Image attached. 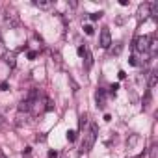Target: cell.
Returning a JSON list of instances; mask_svg holds the SVG:
<instances>
[{
    "mask_svg": "<svg viewBox=\"0 0 158 158\" xmlns=\"http://www.w3.org/2000/svg\"><path fill=\"white\" fill-rule=\"evenodd\" d=\"M4 60H6V63H8V65H10L11 69H13V67L17 65V58H15V54H13V52H8V54L4 56Z\"/></svg>",
    "mask_w": 158,
    "mask_h": 158,
    "instance_id": "ba28073f",
    "label": "cell"
},
{
    "mask_svg": "<svg viewBox=\"0 0 158 158\" xmlns=\"http://www.w3.org/2000/svg\"><path fill=\"white\" fill-rule=\"evenodd\" d=\"M130 65H138V58L136 56H130Z\"/></svg>",
    "mask_w": 158,
    "mask_h": 158,
    "instance_id": "603a6c76",
    "label": "cell"
},
{
    "mask_svg": "<svg viewBox=\"0 0 158 158\" xmlns=\"http://www.w3.org/2000/svg\"><path fill=\"white\" fill-rule=\"evenodd\" d=\"M35 58H37V52L30 50V52H28V60H35Z\"/></svg>",
    "mask_w": 158,
    "mask_h": 158,
    "instance_id": "ffe728a7",
    "label": "cell"
},
{
    "mask_svg": "<svg viewBox=\"0 0 158 158\" xmlns=\"http://www.w3.org/2000/svg\"><path fill=\"white\" fill-rule=\"evenodd\" d=\"M121 50H123V43H115V48H114V52H115V54H121Z\"/></svg>",
    "mask_w": 158,
    "mask_h": 158,
    "instance_id": "e0dca14e",
    "label": "cell"
},
{
    "mask_svg": "<svg viewBox=\"0 0 158 158\" xmlns=\"http://www.w3.org/2000/svg\"><path fill=\"white\" fill-rule=\"evenodd\" d=\"M84 58H86V67H88V69H91V65H93V56H91V52L88 50Z\"/></svg>",
    "mask_w": 158,
    "mask_h": 158,
    "instance_id": "8fae6325",
    "label": "cell"
},
{
    "mask_svg": "<svg viewBox=\"0 0 158 158\" xmlns=\"http://www.w3.org/2000/svg\"><path fill=\"white\" fill-rule=\"evenodd\" d=\"M151 156H152V158H156V147H152V149H151Z\"/></svg>",
    "mask_w": 158,
    "mask_h": 158,
    "instance_id": "484cf974",
    "label": "cell"
},
{
    "mask_svg": "<svg viewBox=\"0 0 158 158\" xmlns=\"http://www.w3.org/2000/svg\"><path fill=\"white\" fill-rule=\"evenodd\" d=\"M52 0H34V6H37V8H41V10H48V8H52Z\"/></svg>",
    "mask_w": 158,
    "mask_h": 158,
    "instance_id": "52a82bcc",
    "label": "cell"
},
{
    "mask_svg": "<svg viewBox=\"0 0 158 158\" xmlns=\"http://www.w3.org/2000/svg\"><path fill=\"white\" fill-rule=\"evenodd\" d=\"M151 15H152L154 19H158V2H154V4L151 6Z\"/></svg>",
    "mask_w": 158,
    "mask_h": 158,
    "instance_id": "7c38bea8",
    "label": "cell"
},
{
    "mask_svg": "<svg viewBox=\"0 0 158 158\" xmlns=\"http://www.w3.org/2000/svg\"><path fill=\"white\" fill-rule=\"evenodd\" d=\"M149 45H151V37L149 35H138L134 39V50L143 54V52H149Z\"/></svg>",
    "mask_w": 158,
    "mask_h": 158,
    "instance_id": "7a4b0ae2",
    "label": "cell"
},
{
    "mask_svg": "<svg viewBox=\"0 0 158 158\" xmlns=\"http://www.w3.org/2000/svg\"><path fill=\"white\" fill-rule=\"evenodd\" d=\"M95 139H97V125L91 123L89 125V130L84 132V139H82V145H80V152H89L95 145Z\"/></svg>",
    "mask_w": 158,
    "mask_h": 158,
    "instance_id": "6da1fadb",
    "label": "cell"
},
{
    "mask_svg": "<svg viewBox=\"0 0 158 158\" xmlns=\"http://www.w3.org/2000/svg\"><path fill=\"white\" fill-rule=\"evenodd\" d=\"M32 104H34V102H30L28 99H24V101L19 102V110H21V112H30V110H32Z\"/></svg>",
    "mask_w": 158,
    "mask_h": 158,
    "instance_id": "9c48e42d",
    "label": "cell"
},
{
    "mask_svg": "<svg viewBox=\"0 0 158 158\" xmlns=\"http://www.w3.org/2000/svg\"><path fill=\"white\" fill-rule=\"evenodd\" d=\"M67 139L69 141H74L76 139V130H67Z\"/></svg>",
    "mask_w": 158,
    "mask_h": 158,
    "instance_id": "4fadbf2b",
    "label": "cell"
},
{
    "mask_svg": "<svg viewBox=\"0 0 158 158\" xmlns=\"http://www.w3.org/2000/svg\"><path fill=\"white\" fill-rule=\"evenodd\" d=\"M136 141H138V136H132V138H130V141H128V143H130V145H134V143H136Z\"/></svg>",
    "mask_w": 158,
    "mask_h": 158,
    "instance_id": "d4e9b609",
    "label": "cell"
},
{
    "mask_svg": "<svg viewBox=\"0 0 158 158\" xmlns=\"http://www.w3.org/2000/svg\"><path fill=\"white\" fill-rule=\"evenodd\" d=\"M141 156H143V154H139V156H134V158H141Z\"/></svg>",
    "mask_w": 158,
    "mask_h": 158,
    "instance_id": "83f0119b",
    "label": "cell"
},
{
    "mask_svg": "<svg viewBox=\"0 0 158 158\" xmlns=\"http://www.w3.org/2000/svg\"><path fill=\"white\" fill-rule=\"evenodd\" d=\"M119 89V84H112L110 86V91H112V95H115V91Z\"/></svg>",
    "mask_w": 158,
    "mask_h": 158,
    "instance_id": "ac0fdd59",
    "label": "cell"
},
{
    "mask_svg": "<svg viewBox=\"0 0 158 158\" xmlns=\"http://www.w3.org/2000/svg\"><path fill=\"white\" fill-rule=\"evenodd\" d=\"M0 158H8V156H6V154H4L2 151H0Z\"/></svg>",
    "mask_w": 158,
    "mask_h": 158,
    "instance_id": "4316f807",
    "label": "cell"
},
{
    "mask_svg": "<svg viewBox=\"0 0 158 158\" xmlns=\"http://www.w3.org/2000/svg\"><path fill=\"white\" fill-rule=\"evenodd\" d=\"M52 108H54V104H52V101H50V99H47V108H45V110H48V112H50Z\"/></svg>",
    "mask_w": 158,
    "mask_h": 158,
    "instance_id": "44dd1931",
    "label": "cell"
},
{
    "mask_svg": "<svg viewBox=\"0 0 158 158\" xmlns=\"http://www.w3.org/2000/svg\"><path fill=\"white\" fill-rule=\"evenodd\" d=\"M4 23L8 26H19V15L13 10H6L4 11Z\"/></svg>",
    "mask_w": 158,
    "mask_h": 158,
    "instance_id": "3957f363",
    "label": "cell"
},
{
    "mask_svg": "<svg viewBox=\"0 0 158 158\" xmlns=\"http://www.w3.org/2000/svg\"><path fill=\"white\" fill-rule=\"evenodd\" d=\"M86 52H88V47H84V45L78 47V56H80V58H84V56H86Z\"/></svg>",
    "mask_w": 158,
    "mask_h": 158,
    "instance_id": "5bb4252c",
    "label": "cell"
},
{
    "mask_svg": "<svg viewBox=\"0 0 158 158\" xmlns=\"http://www.w3.org/2000/svg\"><path fill=\"white\" fill-rule=\"evenodd\" d=\"M101 17H102V11H97V13H91V15H89L91 21H99Z\"/></svg>",
    "mask_w": 158,
    "mask_h": 158,
    "instance_id": "2e32d148",
    "label": "cell"
},
{
    "mask_svg": "<svg viewBox=\"0 0 158 158\" xmlns=\"http://www.w3.org/2000/svg\"><path fill=\"white\" fill-rule=\"evenodd\" d=\"M48 158H58V152L56 151H48Z\"/></svg>",
    "mask_w": 158,
    "mask_h": 158,
    "instance_id": "cb8c5ba5",
    "label": "cell"
},
{
    "mask_svg": "<svg viewBox=\"0 0 158 158\" xmlns=\"http://www.w3.org/2000/svg\"><path fill=\"white\" fill-rule=\"evenodd\" d=\"M149 15H151V4H141L138 8V19L141 21V19H147Z\"/></svg>",
    "mask_w": 158,
    "mask_h": 158,
    "instance_id": "8992f818",
    "label": "cell"
},
{
    "mask_svg": "<svg viewBox=\"0 0 158 158\" xmlns=\"http://www.w3.org/2000/svg\"><path fill=\"white\" fill-rule=\"evenodd\" d=\"M117 76H119V80H125V78H127V73H125V71H119Z\"/></svg>",
    "mask_w": 158,
    "mask_h": 158,
    "instance_id": "7402d4cb",
    "label": "cell"
},
{
    "mask_svg": "<svg viewBox=\"0 0 158 158\" xmlns=\"http://www.w3.org/2000/svg\"><path fill=\"white\" fill-rule=\"evenodd\" d=\"M156 84H158V74H156V71H152L149 74V88H154Z\"/></svg>",
    "mask_w": 158,
    "mask_h": 158,
    "instance_id": "30bf717a",
    "label": "cell"
},
{
    "mask_svg": "<svg viewBox=\"0 0 158 158\" xmlns=\"http://www.w3.org/2000/svg\"><path fill=\"white\" fill-rule=\"evenodd\" d=\"M84 32H86L88 35H93V32H95V30H93V26H91V24H84Z\"/></svg>",
    "mask_w": 158,
    "mask_h": 158,
    "instance_id": "9a60e30c",
    "label": "cell"
},
{
    "mask_svg": "<svg viewBox=\"0 0 158 158\" xmlns=\"http://www.w3.org/2000/svg\"><path fill=\"white\" fill-rule=\"evenodd\" d=\"M0 89H2V91H8V89H10V84H8V82H2V84H0Z\"/></svg>",
    "mask_w": 158,
    "mask_h": 158,
    "instance_id": "d6986e66",
    "label": "cell"
},
{
    "mask_svg": "<svg viewBox=\"0 0 158 158\" xmlns=\"http://www.w3.org/2000/svg\"><path fill=\"white\" fill-rule=\"evenodd\" d=\"M99 45H101L102 48H110V45H112V35H110V30H108V28H102V30H101Z\"/></svg>",
    "mask_w": 158,
    "mask_h": 158,
    "instance_id": "277c9868",
    "label": "cell"
},
{
    "mask_svg": "<svg viewBox=\"0 0 158 158\" xmlns=\"http://www.w3.org/2000/svg\"><path fill=\"white\" fill-rule=\"evenodd\" d=\"M95 101H97V108H104L106 106V93H104V89H97V93H95Z\"/></svg>",
    "mask_w": 158,
    "mask_h": 158,
    "instance_id": "5b68a950",
    "label": "cell"
}]
</instances>
